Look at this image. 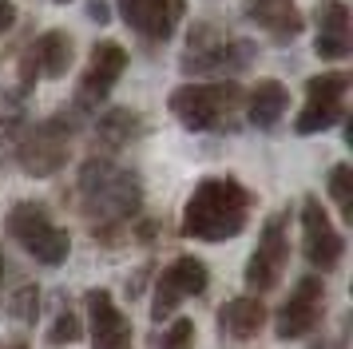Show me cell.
I'll use <instances>...</instances> for the list:
<instances>
[{
    "instance_id": "21",
    "label": "cell",
    "mask_w": 353,
    "mask_h": 349,
    "mask_svg": "<svg viewBox=\"0 0 353 349\" xmlns=\"http://www.w3.org/2000/svg\"><path fill=\"white\" fill-rule=\"evenodd\" d=\"M330 199L337 203L341 219L353 222V167L350 163H337L334 171H330Z\"/></svg>"
},
{
    "instance_id": "25",
    "label": "cell",
    "mask_w": 353,
    "mask_h": 349,
    "mask_svg": "<svg viewBox=\"0 0 353 349\" xmlns=\"http://www.w3.org/2000/svg\"><path fill=\"white\" fill-rule=\"evenodd\" d=\"M17 24V4L12 0H0V32H8Z\"/></svg>"
},
{
    "instance_id": "18",
    "label": "cell",
    "mask_w": 353,
    "mask_h": 349,
    "mask_svg": "<svg viewBox=\"0 0 353 349\" xmlns=\"http://www.w3.org/2000/svg\"><path fill=\"white\" fill-rule=\"evenodd\" d=\"M266 326V306L262 298H230L219 306V333L226 341H250Z\"/></svg>"
},
{
    "instance_id": "13",
    "label": "cell",
    "mask_w": 353,
    "mask_h": 349,
    "mask_svg": "<svg viewBox=\"0 0 353 349\" xmlns=\"http://www.w3.org/2000/svg\"><path fill=\"white\" fill-rule=\"evenodd\" d=\"M115 8L135 36H143L147 44H163L175 36L187 0H115Z\"/></svg>"
},
{
    "instance_id": "3",
    "label": "cell",
    "mask_w": 353,
    "mask_h": 349,
    "mask_svg": "<svg viewBox=\"0 0 353 349\" xmlns=\"http://www.w3.org/2000/svg\"><path fill=\"white\" fill-rule=\"evenodd\" d=\"M254 56H258V48L250 44V40H242L234 32L214 28V24H194L191 36H187V48H183L179 68H183L187 76L234 79L254 63Z\"/></svg>"
},
{
    "instance_id": "6",
    "label": "cell",
    "mask_w": 353,
    "mask_h": 349,
    "mask_svg": "<svg viewBox=\"0 0 353 349\" xmlns=\"http://www.w3.org/2000/svg\"><path fill=\"white\" fill-rule=\"evenodd\" d=\"M4 230H8V238H12L28 258H36L40 266H64L68 254H72L68 230H60L40 203H17L8 210V219H4Z\"/></svg>"
},
{
    "instance_id": "15",
    "label": "cell",
    "mask_w": 353,
    "mask_h": 349,
    "mask_svg": "<svg viewBox=\"0 0 353 349\" xmlns=\"http://www.w3.org/2000/svg\"><path fill=\"white\" fill-rule=\"evenodd\" d=\"M88 306V326H92V349H131L135 346V330L131 321L119 314V306L108 290H88L83 294Z\"/></svg>"
},
{
    "instance_id": "17",
    "label": "cell",
    "mask_w": 353,
    "mask_h": 349,
    "mask_svg": "<svg viewBox=\"0 0 353 349\" xmlns=\"http://www.w3.org/2000/svg\"><path fill=\"white\" fill-rule=\"evenodd\" d=\"M242 12L250 24L266 32L270 40L278 44H290V40H298L305 28L302 20V8L294 4V0H242Z\"/></svg>"
},
{
    "instance_id": "14",
    "label": "cell",
    "mask_w": 353,
    "mask_h": 349,
    "mask_svg": "<svg viewBox=\"0 0 353 349\" xmlns=\"http://www.w3.org/2000/svg\"><path fill=\"white\" fill-rule=\"evenodd\" d=\"M72 68V36L68 32H44L20 56V92H32L36 79H60Z\"/></svg>"
},
{
    "instance_id": "20",
    "label": "cell",
    "mask_w": 353,
    "mask_h": 349,
    "mask_svg": "<svg viewBox=\"0 0 353 349\" xmlns=\"http://www.w3.org/2000/svg\"><path fill=\"white\" fill-rule=\"evenodd\" d=\"M143 135V119L135 115L131 108H112L99 115L96 123V143L103 151H119V147H128L131 139H139Z\"/></svg>"
},
{
    "instance_id": "2",
    "label": "cell",
    "mask_w": 353,
    "mask_h": 349,
    "mask_svg": "<svg viewBox=\"0 0 353 349\" xmlns=\"http://www.w3.org/2000/svg\"><path fill=\"white\" fill-rule=\"evenodd\" d=\"M250 206H254V195L239 179L210 174L191 190V199L183 206V219H179V230H183V238H199V242L239 238L246 230Z\"/></svg>"
},
{
    "instance_id": "24",
    "label": "cell",
    "mask_w": 353,
    "mask_h": 349,
    "mask_svg": "<svg viewBox=\"0 0 353 349\" xmlns=\"http://www.w3.org/2000/svg\"><path fill=\"white\" fill-rule=\"evenodd\" d=\"M36 310H40V294H36V286H20L17 298H12V314H17L24 326H32Z\"/></svg>"
},
{
    "instance_id": "23",
    "label": "cell",
    "mask_w": 353,
    "mask_h": 349,
    "mask_svg": "<svg viewBox=\"0 0 353 349\" xmlns=\"http://www.w3.org/2000/svg\"><path fill=\"white\" fill-rule=\"evenodd\" d=\"M194 346V321L191 317H175L159 337V349H191Z\"/></svg>"
},
{
    "instance_id": "1",
    "label": "cell",
    "mask_w": 353,
    "mask_h": 349,
    "mask_svg": "<svg viewBox=\"0 0 353 349\" xmlns=\"http://www.w3.org/2000/svg\"><path fill=\"white\" fill-rule=\"evenodd\" d=\"M76 203H80V215L92 226V235L103 238V242H115L143 206V183H139V174L119 167L115 159L96 155L80 167Z\"/></svg>"
},
{
    "instance_id": "7",
    "label": "cell",
    "mask_w": 353,
    "mask_h": 349,
    "mask_svg": "<svg viewBox=\"0 0 353 349\" xmlns=\"http://www.w3.org/2000/svg\"><path fill=\"white\" fill-rule=\"evenodd\" d=\"M286 226H290V210L270 215V219H266V226H262V235H258V246L250 250V258H246L242 278H246V286H250L254 294L274 290V286L282 282V274H286V262H290Z\"/></svg>"
},
{
    "instance_id": "22",
    "label": "cell",
    "mask_w": 353,
    "mask_h": 349,
    "mask_svg": "<svg viewBox=\"0 0 353 349\" xmlns=\"http://www.w3.org/2000/svg\"><path fill=\"white\" fill-rule=\"evenodd\" d=\"M80 333H83L80 317L72 314V306L60 298L56 317H52V330H48V346H72V341H80Z\"/></svg>"
},
{
    "instance_id": "8",
    "label": "cell",
    "mask_w": 353,
    "mask_h": 349,
    "mask_svg": "<svg viewBox=\"0 0 353 349\" xmlns=\"http://www.w3.org/2000/svg\"><path fill=\"white\" fill-rule=\"evenodd\" d=\"M210 286V270L194 258V254H179L167 270L155 278V298H151V317L167 321L187 298H203Z\"/></svg>"
},
{
    "instance_id": "9",
    "label": "cell",
    "mask_w": 353,
    "mask_h": 349,
    "mask_svg": "<svg viewBox=\"0 0 353 349\" xmlns=\"http://www.w3.org/2000/svg\"><path fill=\"white\" fill-rule=\"evenodd\" d=\"M345 92H350V76L345 72H325L305 83V103L294 119L298 135H318L345 115Z\"/></svg>"
},
{
    "instance_id": "28",
    "label": "cell",
    "mask_w": 353,
    "mask_h": 349,
    "mask_svg": "<svg viewBox=\"0 0 353 349\" xmlns=\"http://www.w3.org/2000/svg\"><path fill=\"white\" fill-rule=\"evenodd\" d=\"M0 282H4V258H0Z\"/></svg>"
},
{
    "instance_id": "16",
    "label": "cell",
    "mask_w": 353,
    "mask_h": 349,
    "mask_svg": "<svg viewBox=\"0 0 353 349\" xmlns=\"http://www.w3.org/2000/svg\"><path fill=\"white\" fill-rule=\"evenodd\" d=\"M314 20H318V28H314V52H318L321 60H345L353 48L350 8L341 0H321Z\"/></svg>"
},
{
    "instance_id": "19",
    "label": "cell",
    "mask_w": 353,
    "mask_h": 349,
    "mask_svg": "<svg viewBox=\"0 0 353 349\" xmlns=\"http://www.w3.org/2000/svg\"><path fill=\"white\" fill-rule=\"evenodd\" d=\"M242 108H246V119H250L258 131H270V127H278V119L286 115L290 92L278 79H258L254 88H250V95L242 99Z\"/></svg>"
},
{
    "instance_id": "12",
    "label": "cell",
    "mask_w": 353,
    "mask_h": 349,
    "mask_svg": "<svg viewBox=\"0 0 353 349\" xmlns=\"http://www.w3.org/2000/svg\"><path fill=\"white\" fill-rule=\"evenodd\" d=\"M302 254L318 270H337L341 254H345V238L337 235V226L330 222L318 195H305L302 203Z\"/></svg>"
},
{
    "instance_id": "26",
    "label": "cell",
    "mask_w": 353,
    "mask_h": 349,
    "mask_svg": "<svg viewBox=\"0 0 353 349\" xmlns=\"http://www.w3.org/2000/svg\"><path fill=\"white\" fill-rule=\"evenodd\" d=\"M0 349H28V341H12V337H0Z\"/></svg>"
},
{
    "instance_id": "29",
    "label": "cell",
    "mask_w": 353,
    "mask_h": 349,
    "mask_svg": "<svg viewBox=\"0 0 353 349\" xmlns=\"http://www.w3.org/2000/svg\"><path fill=\"white\" fill-rule=\"evenodd\" d=\"M56 4H68V0H56Z\"/></svg>"
},
{
    "instance_id": "11",
    "label": "cell",
    "mask_w": 353,
    "mask_h": 349,
    "mask_svg": "<svg viewBox=\"0 0 353 349\" xmlns=\"http://www.w3.org/2000/svg\"><path fill=\"white\" fill-rule=\"evenodd\" d=\"M321 314H325V286H321V278L305 274V278H298V286L290 290V298L282 301V310L274 317V333H278L282 341H298V337L318 330Z\"/></svg>"
},
{
    "instance_id": "27",
    "label": "cell",
    "mask_w": 353,
    "mask_h": 349,
    "mask_svg": "<svg viewBox=\"0 0 353 349\" xmlns=\"http://www.w3.org/2000/svg\"><path fill=\"white\" fill-rule=\"evenodd\" d=\"M88 12L96 16V20H108V8H103V4H92V8H88Z\"/></svg>"
},
{
    "instance_id": "5",
    "label": "cell",
    "mask_w": 353,
    "mask_h": 349,
    "mask_svg": "<svg viewBox=\"0 0 353 349\" xmlns=\"http://www.w3.org/2000/svg\"><path fill=\"white\" fill-rule=\"evenodd\" d=\"M242 99L246 95L234 79H214V83H183L167 103L187 131H230Z\"/></svg>"
},
{
    "instance_id": "4",
    "label": "cell",
    "mask_w": 353,
    "mask_h": 349,
    "mask_svg": "<svg viewBox=\"0 0 353 349\" xmlns=\"http://www.w3.org/2000/svg\"><path fill=\"white\" fill-rule=\"evenodd\" d=\"M80 127V111H56L40 123H24L20 135L12 139V159L20 163V171L32 174V179H48L68 163V147H72V135Z\"/></svg>"
},
{
    "instance_id": "10",
    "label": "cell",
    "mask_w": 353,
    "mask_h": 349,
    "mask_svg": "<svg viewBox=\"0 0 353 349\" xmlns=\"http://www.w3.org/2000/svg\"><path fill=\"white\" fill-rule=\"evenodd\" d=\"M128 72V52L123 44H115V40H103V44L92 48V56H88V68H83L80 76V88H76V99H72V108L80 111H96L112 88L119 83V76Z\"/></svg>"
}]
</instances>
